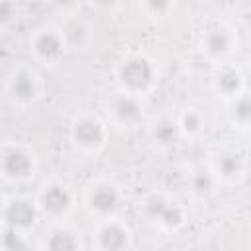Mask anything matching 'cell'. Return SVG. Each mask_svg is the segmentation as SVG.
Returning <instances> with one entry per match:
<instances>
[{
  "mask_svg": "<svg viewBox=\"0 0 251 251\" xmlns=\"http://www.w3.org/2000/svg\"><path fill=\"white\" fill-rule=\"evenodd\" d=\"M114 78L120 90L145 98L157 88L161 78V69L151 55L143 51H133V53H126L116 63Z\"/></svg>",
  "mask_w": 251,
  "mask_h": 251,
  "instance_id": "6da1fadb",
  "label": "cell"
},
{
  "mask_svg": "<svg viewBox=\"0 0 251 251\" xmlns=\"http://www.w3.org/2000/svg\"><path fill=\"white\" fill-rule=\"evenodd\" d=\"M139 212L155 229L163 233H178L186 222L188 212L184 204L167 190H151L139 202Z\"/></svg>",
  "mask_w": 251,
  "mask_h": 251,
  "instance_id": "7a4b0ae2",
  "label": "cell"
},
{
  "mask_svg": "<svg viewBox=\"0 0 251 251\" xmlns=\"http://www.w3.org/2000/svg\"><path fill=\"white\" fill-rule=\"evenodd\" d=\"M239 49V33L226 20H212L198 33V51L214 67L231 63Z\"/></svg>",
  "mask_w": 251,
  "mask_h": 251,
  "instance_id": "3957f363",
  "label": "cell"
},
{
  "mask_svg": "<svg viewBox=\"0 0 251 251\" xmlns=\"http://www.w3.org/2000/svg\"><path fill=\"white\" fill-rule=\"evenodd\" d=\"M69 141L84 157L100 155L110 141V124L94 112L76 114L69 124Z\"/></svg>",
  "mask_w": 251,
  "mask_h": 251,
  "instance_id": "277c9868",
  "label": "cell"
},
{
  "mask_svg": "<svg viewBox=\"0 0 251 251\" xmlns=\"http://www.w3.org/2000/svg\"><path fill=\"white\" fill-rule=\"evenodd\" d=\"M126 200L124 188L120 182L108 176L90 178L82 188V206L94 222L118 218L122 204Z\"/></svg>",
  "mask_w": 251,
  "mask_h": 251,
  "instance_id": "5b68a950",
  "label": "cell"
},
{
  "mask_svg": "<svg viewBox=\"0 0 251 251\" xmlns=\"http://www.w3.org/2000/svg\"><path fill=\"white\" fill-rule=\"evenodd\" d=\"M35 204L41 212L43 220H49L51 224H63L76 208L78 196L76 190L59 178H47L39 184L35 190Z\"/></svg>",
  "mask_w": 251,
  "mask_h": 251,
  "instance_id": "8992f818",
  "label": "cell"
},
{
  "mask_svg": "<svg viewBox=\"0 0 251 251\" xmlns=\"http://www.w3.org/2000/svg\"><path fill=\"white\" fill-rule=\"evenodd\" d=\"M39 169L37 151L24 141H4L0 147V176L8 184L29 182Z\"/></svg>",
  "mask_w": 251,
  "mask_h": 251,
  "instance_id": "52a82bcc",
  "label": "cell"
},
{
  "mask_svg": "<svg viewBox=\"0 0 251 251\" xmlns=\"http://www.w3.org/2000/svg\"><path fill=\"white\" fill-rule=\"evenodd\" d=\"M4 92L10 104H14L16 108H31L43 94L41 75L31 65H14L4 76Z\"/></svg>",
  "mask_w": 251,
  "mask_h": 251,
  "instance_id": "ba28073f",
  "label": "cell"
},
{
  "mask_svg": "<svg viewBox=\"0 0 251 251\" xmlns=\"http://www.w3.org/2000/svg\"><path fill=\"white\" fill-rule=\"evenodd\" d=\"M108 124L118 129H135L145 124L147 104L143 96L116 88L106 100Z\"/></svg>",
  "mask_w": 251,
  "mask_h": 251,
  "instance_id": "9c48e42d",
  "label": "cell"
},
{
  "mask_svg": "<svg viewBox=\"0 0 251 251\" xmlns=\"http://www.w3.org/2000/svg\"><path fill=\"white\" fill-rule=\"evenodd\" d=\"M29 55L37 65L55 67L63 61L69 47L63 37L59 24H41L37 25L27 39Z\"/></svg>",
  "mask_w": 251,
  "mask_h": 251,
  "instance_id": "30bf717a",
  "label": "cell"
},
{
  "mask_svg": "<svg viewBox=\"0 0 251 251\" xmlns=\"http://www.w3.org/2000/svg\"><path fill=\"white\" fill-rule=\"evenodd\" d=\"M2 229H10L22 235H29L41 220V212L35 204V198L14 194L2 198Z\"/></svg>",
  "mask_w": 251,
  "mask_h": 251,
  "instance_id": "8fae6325",
  "label": "cell"
},
{
  "mask_svg": "<svg viewBox=\"0 0 251 251\" xmlns=\"http://www.w3.org/2000/svg\"><path fill=\"white\" fill-rule=\"evenodd\" d=\"M90 237L94 251H131L133 247V229L120 216L94 222Z\"/></svg>",
  "mask_w": 251,
  "mask_h": 251,
  "instance_id": "7c38bea8",
  "label": "cell"
},
{
  "mask_svg": "<svg viewBox=\"0 0 251 251\" xmlns=\"http://www.w3.org/2000/svg\"><path fill=\"white\" fill-rule=\"evenodd\" d=\"M208 167L212 169L214 176L218 178L222 186H231V184H239L245 178L249 163H247V157L239 149L220 147L210 155Z\"/></svg>",
  "mask_w": 251,
  "mask_h": 251,
  "instance_id": "4fadbf2b",
  "label": "cell"
},
{
  "mask_svg": "<svg viewBox=\"0 0 251 251\" xmlns=\"http://www.w3.org/2000/svg\"><path fill=\"white\" fill-rule=\"evenodd\" d=\"M210 86H212V92L226 104H229L231 100H235L237 96H241L247 90L245 75L233 63H226V65L216 67L212 80H210Z\"/></svg>",
  "mask_w": 251,
  "mask_h": 251,
  "instance_id": "5bb4252c",
  "label": "cell"
},
{
  "mask_svg": "<svg viewBox=\"0 0 251 251\" xmlns=\"http://www.w3.org/2000/svg\"><path fill=\"white\" fill-rule=\"evenodd\" d=\"M147 139L159 151L175 149L182 141L178 120L175 114H159L147 122Z\"/></svg>",
  "mask_w": 251,
  "mask_h": 251,
  "instance_id": "9a60e30c",
  "label": "cell"
},
{
  "mask_svg": "<svg viewBox=\"0 0 251 251\" xmlns=\"http://www.w3.org/2000/svg\"><path fill=\"white\" fill-rule=\"evenodd\" d=\"M41 251H84V239L80 229L69 224H53L43 239H41Z\"/></svg>",
  "mask_w": 251,
  "mask_h": 251,
  "instance_id": "2e32d148",
  "label": "cell"
},
{
  "mask_svg": "<svg viewBox=\"0 0 251 251\" xmlns=\"http://www.w3.org/2000/svg\"><path fill=\"white\" fill-rule=\"evenodd\" d=\"M63 37L67 41L69 51H84L92 43V25L82 18V16H67L59 24Z\"/></svg>",
  "mask_w": 251,
  "mask_h": 251,
  "instance_id": "e0dca14e",
  "label": "cell"
},
{
  "mask_svg": "<svg viewBox=\"0 0 251 251\" xmlns=\"http://www.w3.org/2000/svg\"><path fill=\"white\" fill-rule=\"evenodd\" d=\"M186 186H188V192L198 198V200H206L210 196H214L218 192V188L222 186L218 182V178L214 176L212 169L208 165H198L194 167L188 176H186Z\"/></svg>",
  "mask_w": 251,
  "mask_h": 251,
  "instance_id": "ac0fdd59",
  "label": "cell"
},
{
  "mask_svg": "<svg viewBox=\"0 0 251 251\" xmlns=\"http://www.w3.org/2000/svg\"><path fill=\"white\" fill-rule=\"evenodd\" d=\"M176 120H178V127H180L182 139H186V141L198 139L206 131V126H208L206 114L196 106H186L184 110H180L176 114Z\"/></svg>",
  "mask_w": 251,
  "mask_h": 251,
  "instance_id": "d6986e66",
  "label": "cell"
},
{
  "mask_svg": "<svg viewBox=\"0 0 251 251\" xmlns=\"http://www.w3.org/2000/svg\"><path fill=\"white\" fill-rule=\"evenodd\" d=\"M226 106L229 124L241 131H251V90L247 88L241 96H237Z\"/></svg>",
  "mask_w": 251,
  "mask_h": 251,
  "instance_id": "ffe728a7",
  "label": "cell"
},
{
  "mask_svg": "<svg viewBox=\"0 0 251 251\" xmlns=\"http://www.w3.org/2000/svg\"><path fill=\"white\" fill-rule=\"evenodd\" d=\"M176 4L171 0H145L139 2V10L143 12V16L151 18V20H165L175 12Z\"/></svg>",
  "mask_w": 251,
  "mask_h": 251,
  "instance_id": "44dd1931",
  "label": "cell"
},
{
  "mask_svg": "<svg viewBox=\"0 0 251 251\" xmlns=\"http://www.w3.org/2000/svg\"><path fill=\"white\" fill-rule=\"evenodd\" d=\"M18 14H20V10H18L16 2H12V0H2L0 2V25L2 27L14 24L18 20Z\"/></svg>",
  "mask_w": 251,
  "mask_h": 251,
  "instance_id": "7402d4cb",
  "label": "cell"
}]
</instances>
